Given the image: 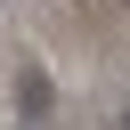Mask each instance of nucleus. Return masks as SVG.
Segmentation results:
<instances>
[{"mask_svg":"<svg viewBox=\"0 0 130 130\" xmlns=\"http://www.w3.org/2000/svg\"><path fill=\"white\" fill-rule=\"evenodd\" d=\"M16 106H24V122H49V81H41V65H16Z\"/></svg>","mask_w":130,"mask_h":130,"instance_id":"1","label":"nucleus"}]
</instances>
